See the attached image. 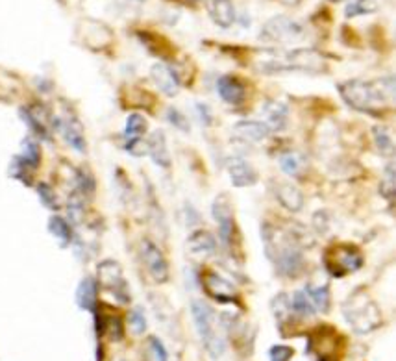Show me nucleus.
Here are the masks:
<instances>
[{"label":"nucleus","mask_w":396,"mask_h":361,"mask_svg":"<svg viewBox=\"0 0 396 361\" xmlns=\"http://www.w3.org/2000/svg\"><path fill=\"white\" fill-rule=\"evenodd\" d=\"M187 250L191 254H213L217 250V237L207 230L193 231L187 239Z\"/></svg>","instance_id":"obj_24"},{"label":"nucleus","mask_w":396,"mask_h":361,"mask_svg":"<svg viewBox=\"0 0 396 361\" xmlns=\"http://www.w3.org/2000/svg\"><path fill=\"white\" fill-rule=\"evenodd\" d=\"M269 134H271V130L267 128L265 122H259V120H239L231 128V135H234L235 141L246 145L261 143L269 137Z\"/></svg>","instance_id":"obj_14"},{"label":"nucleus","mask_w":396,"mask_h":361,"mask_svg":"<svg viewBox=\"0 0 396 361\" xmlns=\"http://www.w3.org/2000/svg\"><path fill=\"white\" fill-rule=\"evenodd\" d=\"M217 91H219V97L226 104H230V106H239L241 102L244 100V97H246L244 83L237 76H230V74H226V76H221L217 80Z\"/></svg>","instance_id":"obj_17"},{"label":"nucleus","mask_w":396,"mask_h":361,"mask_svg":"<svg viewBox=\"0 0 396 361\" xmlns=\"http://www.w3.org/2000/svg\"><path fill=\"white\" fill-rule=\"evenodd\" d=\"M128 323H130V328L132 332L141 335V333L147 330V317H145V311L143 308H134V310L128 313Z\"/></svg>","instance_id":"obj_36"},{"label":"nucleus","mask_w":396,"mask_h":361,"mask_svg":"<svg viewBox=\"0 0 396 361\" xmlns=\"http://www.w3.org/2000/svg\"><path fill=\"white\" fill-rule=\"evenodd\" d=\"M343 315L355 333H370L382 324V311L365 289H355L343 304Z\"/></svg>","instance_id":"obj_4"},{"label":"nucleus","mask_w":396,"mask_h":361,"mask_svg":"<svg viewBox=\"0 0 396 361\" xmlns=\"http://www.w3.org/2000/svg\"><path fill=\"white\" fill-rule=\"evenodd\" d=\"M372 134H374V143H376L380 152H382L383 156H392V152H395V145H392V137L387 132V128H385V126H374Z\"/></svg>","instance_id":"obj_33"},{"label":"nucleus","mask_w":396,"mask_h":361,"mask_svg":"<svg viewBox=\"0 0 396 361\" xmlns=\"http://www.w3.org/2000/svg\"><path fill=\"white\" fill-rule=\"evenodd\" d=\"M265 113V125L272 132H280L287 126V117H289V108L283 102L278 100H269L263 108Z\"/></svg>","instance_id":"obj_23"},{"label":"nucleus","mask_w":396,"mask_h":361,"mask_svg":"<svg viewBox=\"0 0 396 361\" xmlns=\"http://www.w3.org/2000/svg\"><path fill=\"white\" fill-rule=\"evenodd\" d=\"M147 345H148V350L152 354V357L156 361H167L169 360V352H167L165 345L162 342V339L156 338V335H150L147 339Z\"/></svg>","instance_id":"obj_38"},{"label":"nucleus","mask_w":396,"mask_h":361,"mask_svg":"<svg viewBox=\"0 0 396 361\" xmlns=\"http://www.w3.org/2000/svg\"><path fill=\"white\" fill-rule=\"evenodd\" d=\"M324 263L333 276H345L363 267V256L354 245H337L328 250Z\"/></svg>","instance_id":"obj_7"},{"label":"nucleus","mask_w":396,"mask_h":361,"mask_svg":"<svg viewBox=\"0 0 396 361\" xmlns=\"http://www.w3.org/2000/svg\"><path fill=\"white\" fill-rule=\"evenodd\" d=\"M330 2H339V0H330Z\"/></svg>","instance_id":"obj_42"},{"label":"nucleus","mask_w":396,"mask_h":361,"mask_svg":"<svg viewBox=\"0 0 396 361\" xmlns=\"http://www.w3.org/2000/svg\"><path fill=\"white\" fill-rule=\"evenodd\" d=\"M263 243H265V252L271 259L278 274L287 278H295L302 273L304 268V258H302V248H300L298 239L291 231L278 230L271 224L261 226Z\"/></svg>","instance_id":"obj_1"},{"label":"nucleus","mask_w":396,"mask_h":361,"mask_svg":"<svg viewBox=\"0 0 396 361\" xmlns=\"http://www.w3.org/2000/svg\"><path fill=\"white\" fill-rule=\"evenodd\" d=\"M304 293L309 298V302H311V305H313V310L321 311V313H328V310H330V300H332L328 283H323V286L308 283Z\"/></svg>","instance_id":"obj_25"},{"label":"nucleus","mask_w":396,"mask_h":361,"mask_svg":"<svg viewBox=\"0 0 396 361\" xmlns=\"http://www.w3.org/2000/svg\"><path fill=\"white\" fill-rule=\"evenodd\" d=\"M147 132V119L139 113H132L126 119V128H125V139L132 141V139H141V135Z\"/></svg>","instance_id":"obj_30"},{"label":"nucleus","mask_w":396,"mask_h":361,"mask_svg":"<svg viewBox=\"0 0 396 361\" xmlns=\"http://www.w3.org/2000/svg\"><path fill=\"white\" fill-rule=\"evenodd\" d=\"M278 2H281L283 6H298L302 0H278Z\"/></svg>","instance_id":"obj_41"},{"label":"nucleus","mask_w":396,"mask_h":361,"mask_svg":"<svg viewBox=\"0 0 396 361\" xmlns=\"http://www.w3.org/2000/svg\"><path fill=\"white\" fill-rule=\"evenodd\" d=\"M280 167L286 174L296 178V176H300L304 172L306 157L300 152H296V150H287V152H283L280 156Z\"/></svg>","instance_id":"obj_27"},{"label":"nucleus","mask_w":396,"mask_h":361,"mask_svg":"<svg viewBox=\"0 0 396 361\" xmlns=\"http://www.w3.org/2000/svg\"><path fill=\"white\" fill-rule=\"evenodd\" d=\"M150 78L156 83V88L167 95V97H176L180 91V78L178 74L165 63H156L150 69Z\"/></svg>","instance_id":"obj_15"},{"label":"nucleus","mask_w":396,"mask_h":361,"mask_svg":"<svg viewBox=\"0 0 396 361\" xmlns=\"http://www.w3.org/2000/svg\"><path fill=\"white\" fill-rule=\"evenodd\" d=\"M141 258L147 267L148 274L156 280L157 283H165L169 280V263L165 256L150 239L141 241Z\"/></svg>","instance_id":"obj_11"},{"label":"nucleus","mask_w":396,"mask_h":361,"mask_svg":"<svg viewBox=\"0 0 396 361\" xmlns=\"http://www.w3.org/2000/svg\"><path fill=\"white\" fill-rule=\"evenodd\" d=\"M256 63L261 73L267 74L281 73V70H302V73L318 74L328 69L324 56L313 48H295L291 52H259Z\"/></svg>","instance_id":"obj_3"},{"label":"nucleus","mask_w":396,"mask_h":361,"mask_svg":"<svg viewBox=\"0 0 396 361\" xmlns=\"http://www.w3.org/2000/svg\"><path fill=\"white\" fill-rule=\"evenodd\" d=\"M212 213L217 222V226H219V237H221L222 245L228 246L231 243V237H234L235 222L234 209H231V204L226 194H219V197L213 200Z\"/></svg>","instance_id":"obj_12"},{"label":"nucleus","mask_w":396,"mask_h":361,"mask_svg":"<svg viewBox=\"0 0 396 361\" xmlns=\"http://www.w3.org/2000/svg\"><path fill=\"white\" fill-rule=\"evenodd\" d=\"M19 157L36 171L37 167H39V163H41V148H39V143H37L36 139H24L23 145H21V154H19Z\"/></svg>","instance_id":"obj_28"},{"label":"nucleus","mask_w":396,"mask_h":361,"mask_svg":"<svg viewBox=\"0 0 396 361\" xmlns=\"http://www.w3.org/2000/svg\"><path fill=\"white\" fill-rule=\"evenodd\" d=\"M52 126H54L61 135H63L65 143L74 148L76 152L85 154L88 150V143H85V135H83V128L80 125V120L71 113H65L61 117H54L52 119Z\"/></svg>","instance_id":"obj_9"},{"label":"nucleus","mask_w":396,"mask_h":361,"mask_svg":"<svg viewBox=\"0 0 396 361\" xmlns=\"http://www.w3.org/2000/svg\"><path fill=\"white\" fill-rule=\"evenodd\" d=\"M304 26L298 21L286 17V15H278V17L269 19L267 23L263 24L259 37L263 41L287 45V43L300 41L304 37Z\"/></svg>","instance_id":"obj_6"},{"label":"nucleus","mask_w":396,"mask_h":361,"mask_svg":"<svg viewBox=\"0 0 396 361\" xmlns=\"http://www.w3.org/2000/svg\"><path fill=\"white\" fill-rule=\"evenodd\" d=\"M226 169L235 187H249L258 182V172L243 157H230L226 162Z\"/></svg>","instance_id":"obj_16"},{"label":"nucleus","mask_w":396,"mask_h":361,"mask_svg":"<svg viewBox=\"0 0 396 361\" xmlns=\"http://www.w3.org/2000/svg\"><path fill=\"white\" fill-rule=\"evenodd\" d=\"M37 194H39V200L45 204L46 208L52 209V211H60V199H58V194H56L54 187L51 184H46V182L37 184Z\"/></svg>","instance_id":"obj_34"},{"label":"nucleus","mask_w":396,"mask_h":361,"mask_svg":"<svg viewBox=\"0 0 396 361\" xmlns=\"http://www.w3.org/2000/svg\"><path fill=\"white\" fill-rule=\"evenodd\" d=\"M32 167L26 165L19 156H15L14 159H11V163H9V176L15 178V180L23 182V184L32 185Z\"/></svg>","instance_id":"obj_32"},{"label":"nucleus","mask_w":396,"mask_h":361,"mask_svg":"<svg viewBox=\"0 0 396 361\" xmlns=\"http://www.w3.org/2000/svg\"><path fill=\"white\" fill-rule=\"evenodd\" d=\"M76 304L85 311H95L98 304V282L93 276H85L76 289Z\"/></svg>","instance_id":"obj_22"},{"label":"nucleus","mask_w":396,"mask_h":361,"mask_svg":"<svg viewBox=\"0 0 396 361\" xmlns=\"http://www.w3.org/2000/svg\"><path fill=\"white\" fill-rule=\"evenodd\" d=\"M202 283L207 295L215 298L217 302L228 304V302H237V298H239L237 287L228 278L215 273V271H206L202 274Z\"/></svg>","instance_id":"obj_10"},{"label":"nucleus","mask_w":396,"mask_h":361,"mask_svg":"<svg viewBox=\"0 0 396 361\" xmlns=\"http://www.w3.org/2000/svg\"><path fill=\"white\" fill-rule=\"evenodd\" d=\"M272 311H274V317H276L280 328L286 320L291 319V311H293L291 310V298L286 293H280V295L272 298Z\"/></svg>","instance_id":"obj_31"},{"label":"nucleus","mask_w":396,"mask_h":361,"mask_svg":"<svg viewBox=\"0 0 396 361\" xmlns=\"http://www.w3.org/2000/svg\"><path fill=\"white\" fill-rule=\"evenodd\" d=\"M135 2H143V0H135Z\"/></svg>","instance_id":"obj_43"},{"label":"nucleus","mask_w":396,"mask_h":361,"mask_svg":"<svg viewBox=\"0 0 396 361\" xmlns=\"http://www.w3.org/2000/svg\"><path fill=\"white\" fill-rule=\"evenodd\" d=\"M21 117L26 120L28 128L32 130L33 135H37L39 139H45L48 141L51 139V132H48V115L45 113L41 106H28L21 110Z\"/></svg>","instance_id":"obj_18"},{"label":"nucleus","mask_w":396,"mask_h":361,"mask_svg":"<svg viewBox=\"0 0 396 361\" xmlns=\"http://www.w3.org/2000/svg\"><path fill=\"white\" fill-rule=\"evenodd\" d=\"M147 152L150 154L152 162L162 169H169L171 167V154L167 148V139L163 130H156L147 141Z\"/></svg>","instance_id":"obj_21"},{"label":"nucleus","mask_w":396,"mask_h":361,"mask_svg":"<svg viewBox=\"0 0 396 361\" xmlns=\"http://www.w3.org/2000/svg\"><path fill=\"white\" fill-rule=\"evenodd\" d=\"M80 37L83 45H88L91 51H100L111 41V30L106 24L97 21H83L80 23Z\"/></svg>","instance_id":"obj_13"},{"label":"nucleus","mask_w":396,"mask_h":361,"mask_svg":"<svg viewBox=\"0 0 396 361\" xmlns=\"http://www.w3.org/2000/svg\"><path fill=\"white\" fill-rule=\"evenodd\" d=\"M197 110L200 119L204 120V125H212V113H209L207 106H204V104H197Z\"/></svg>","instance_id":"obj_40"},{"label":"nucleus","mask_w":396,"mask_h":361,"mask_svg":"<svg viewBox=\"0 0 396 361\" xmlns=\"http://www.w3.org/2000/svg\"><path fill=\"white\" fill-rule=\"evenodd\" d=\"M378 2L376 0H354L345 8V15L348 19L360 17V15H370L378 11Z\"/></svg>","instance_id":"obj_29"},{"label":"nucleus","mask_w":396,"mask_h":361,"mask_svg":"<svg viewBox=\"0 0 396 361\" xmlns=\"http://www.w3.org/2000/svg\"><path fill=\"white\" fill-rule=\"evenodd\" d=\"M274 194H276L278 202H280L287 211L296 213L304 208V194H302V191H300L296 185L291 184V182H280V184H276Z\"/></svg>","instance_id":"obj_19"},{"label":"nucleus","mask_w":396,"mask_h":361,"mask_svg":"<svg viewBox=\"0 0 396 361\" xmlns=\"http://www.w3.org/2000/svg\"><path fill=\"white\" fill-rule=\"evenodd\" d=\"M191 315H193L194 328H197L198 338L202 341L206 352L213 360H219L224 354V339L215 326L213 308L204 300H193L191 302Z\"/></svg>","instance_id":"obj_5"},{"label":"nucleus","mask_w":396,"mask_h":361,"mask_svg":"<svg viewBox=\"0 0 396 361\" xmlns=\"http://www.w3.org/2000/svg\"><path fill=\"white\" fill-rule=\"evenodd\" d=\"M295 356V350L286 345H274V347L269 350V357L271 361H291V357Z\"/></svg>","instance_id":"obj_39"},{"label":"nucleus","mask_w":396,"mask_h":361,"mask_svg":"<svg viewBox=\"0 0 396 361\" xmlns=\"http://www.w3.org/2000/svg\"><path fill=\"white\" fill-rule=\"evenodd\" d=\"M339 93L343 100L358 111L372 113L374 108L385 106L395 98V82L391 76L374 82L365 80H348L339 83Z\"/></svg>","instance_id":"obj_2"},{"label":"nucleus","mask_w":396,"mask_h":361,"mask_svg":"<svg viewBox=\"0 0 396 361\" xmlns=\"http://www.w3.org/2000/svg\"><path fill=\"white\" fill-rule=\"evenodd\" d=\"M206 9L217 26L230 28L235 23L234 0H206Z\"/></svg>","instance_id":"obj_20"},{"label":"nucleus","mask_w":396,"mask_h":361,"mask_svg":"<svg viewBox=\"0 0 396 361\" xmlns=\"http://www.w3.org/2000/svg\"><path fill=\"white\" fill-rule=\"evenodd\" d=\"M97 280L104 289L115 296L120 304H128L130 302V287L123 274V267L113 259H104L97 267Z\"/></svg>","instance_id":"obj_8"},{"label":"nucleus","mask_w":396,"mask_h":361,"mask_svg":"<svg viewBox=\"0 0 396 361\" xmlns=\"http://www.w3.org/2000/svg\"><path fill=\"white\" fill-rule=\"evenodd\" d=\"M48 231H51L56 239L60 241V245L63 246V248L74 243V231L73 226H71V222L67 221V219L60 217V215H52V217L48 219Z\"/></svg>","instance_id":"obj_26"},{"label":"nucleus","mask_w":396,"mask_h":361,"mask_svg":"<svg viewBox=\"0 0 396 361\" xmlns=\"http://www.w3.org/2000/svg\"><path fill=\"white\" fill-rule=\"evenodd\" d=\"M291 310L293 313H296L298 317H311L315 313L313 305L309 302V298L306 296L304 291H295L293 293V298H291Z\"/></svg>","instance_id":"obj_35"},{"label":"nucleus","mask_w":396,"mask_h":361,"mask_svg":"<svg viewBox=\"0 0 396 361\" xmlns=\"http://www.w3.org/2000/svg\"><path fill=\"white\" fill-rule=\"evenodd\" d=\"M167 120H169L174 128L182 130V132H189L191 130L189 120H187V117H185L178 108H169V110H167Z\"/></svg>","instance_id":"obj_37"}]
</instances>
